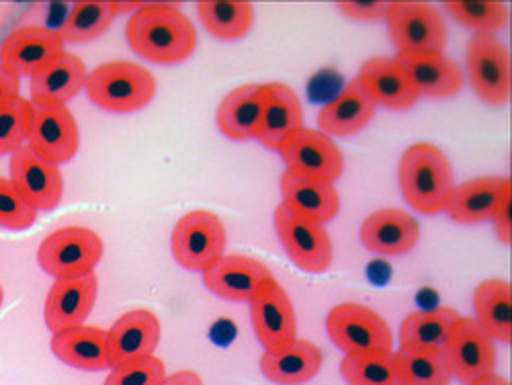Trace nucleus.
I'll return each mask as SVG.
<instances>
[{"label": "nucleus", "instance_id": "f257e3e1", "mask_svg": "<svg viewBox=\"0 0 512 385\" xmlns=\"http://www.w3.org/2000/svg\"><path fill=\"white\" fill-rule=\"evenodd\" d=\"M125 37L138 56L162 66L185 62L197 48L195 25L175 5H142L127 21Z\"/></svg>", "mask_w": 512, "mask_h": 385}, {"label": "nucleus", "instance_id": "b1692460", "mask_svg": "<svg viewBox=\"0 0 512 385\" xmlns=\"http://www.w3.org/2000/svg\"><path fill=\"white\" fill-rule=\"evenodd\" d=\"M377 105L367 95L359 78H353L347 89L318 113L320 132L328 138H347L359 134L373 119Z\"/></svg>", "mask_w": 512, "mask_h": 385}, {"label": "nucleus", "instance_id": "9d476101", "mask_svg": "<svg viewBox=\"0 0 512 385\" xmlns=\"http://www.w3.org/2000/svg\"><path fill=\"white\" fill-rule=\"evenodd\" d=\"M279 154L289 173L316 181L334 183L345 170V156L336 142L308 127L291 134L279 148Z\"/></svg>", "mask_w": 512, "mask_h": 385}, {"label": "nucleus", "instance_id": "9b49d317", "mask_svg": "<svg viewBox=\"0 0 512 385\" xmlns=\"http://www.w3.org/2000/svg\"><path fill=\"white\" fill-rule=\"evenodd\" d=\"M445 353L453 377L465 385H474L496 369V340L474 318H459Z\"/></svg>", "mask_w": 512, "mask_h": 385}, {"label": "nucleus", "instance_id": "2eb2a0df", "mask_svg": "<svg viewBox=\"0 0 512 385\" xmlns=\"http://www.w3.org/2000/svg\"><path fill=\"white\" fill-rule=\"evenodd\" d=\"M248 304L254 334L265 351L281 349L297 338L293 304L277 279L267 283Z\"/></svg>", "mask_w": 512, "mask_h": 385}, {"label": "nucleus", "instance_id": "412c9836", "mask_svg": "<svg viewBox=\"0 0 512 385\" xmlns=\"http://www.w3.org/2000/svg\"><path fill=\"white\" fill-rule=\"evenodd\" d=\"M420 238V226L414 216L398 207L377 209L361 224V242L377 254L402 256L410 252Z\"/></svg>", "mask_w": 512, "mask_h": 385}, {"label": "nucleus", "instance_id": "58836bf2", "mask_svg": "<svg viewBox=\"0 0 512 385\" xmlns=\"http://www.w3.org/2000/svg\"><path fill=\"white\" fill-rule=\"evenodd\" d=\"M37 220V209L31 207L11 179L0 177V226L7 230H27Z\"/></svg>", "mask_w": 512, "mask_h": 385}, {"label": "nucleus", "instance_id": "423d86ee", "mask_svg": "<svg viewBox=\"0 0 512 385\" xmlns=\"http://www.w3.org/2000/svg\"><path fill=\"white\" fill-rule=\"evenodd\" d=\"M465 70L474 93L492 107H502L512 97L510 54L492 33H476L465 50Z\"/></svg>", "mask_w": 512, "mask_h": 385}, {"label": "nucleus", "instance_id": "39448f33", "mask_svg": "<svg viewBox=\"0 0 512 385\" xmlns=\"http://www.w3.org/2000/svg\"><path fill=\"white\" fill-rule=\"evenodd\" d=\"M226 226L213 211L197 209L183 216L170 236L175 261L187 271H207L226 254Z\"/></svg>", "mask_w": 512, "mask_h": 385}, {"label": "nucleus", "instance_id": "7ed1b4c3", "mask_svg": "<svg viewBox=\"0 0 512 385\" xmlns=\"http://www.w3.org/2000/svg\"><path fill=\"white\" fill-rule=\"evenodd\" d=\"M84 91L105 111L134 113L154 99L156 78L134 62H105L89 72Z\"/></svg>", "mask_w": 512, "mask_h": 385}, {"label": "nucleus", "instance_id": "cd10ccee", "mask_svg": "<svg viewBox=\"0 0 512 385\" xmlns=\"http://www.w3.org/2000/svg\"><path fill=\"white\" fill-rule=\"evenodd\" d=\"M263 115V84H242L230 91L218 107V125L226 138L256 140Z\"/></svg>", "mask_w": 512, "mask_h": 385}, {"label": "nucleus", "instance_id": "c85d7f7f", "mask_svg": "<svg viewBox=\"0 0 512 385\" xmlns=\"http://www.w3.org/2000/svg\"><path fill=\"white\" fill-rule=\"evenodd\" d=\"M504 181L506 177H480L453 187L445 213L457 224L488 222Z\"/></svg>", "mask_w": 512, "mask_h": 385}, {"label": "nucleus", "instance_id": "f03ea898", "mask_svg": "<svg viewBox=\"0 0 512 385\" xmlns=\"http://www.w3.org/2000/svg\"><path fill=\"white\" fill-rule=\"evenodd\" d=\"M398 181L408 205L424 216L445 211L455 187L449 158L443 150L426 142H418L404 152L398 168Z\"/></svg>", "mask_w": 512, "mask_h": 385}, {"label": "nucleus", "instance_id": "5701e85b", "mask_svg": "<svg viewBox=\"0 0 512 385\" xmlns=\"http://www.w3.org/2000/svg\"><path fill=\"white\" fill-rule=\"evenodd\" d=\"M87 76L89 70L78 56L62 52L58 58L31 76V103L66 105L84 89Z\"/></svg>", "mask_w": 512, "mask_h": 385}, {"label": "nucleus", "instance_id": "dca6fc26", "mask_svg": "<svg viewBox=\"0 0 512 385\" xmlns=\"http://www.w3.org/2000/svg\"><path fill=\"white\" fill-rule=\"evenodd\" d=\"M99 293V279L95 273L56 279L46 297V326L56 334L68 328H76L91 316Z\"/></svg>", "mask_w": 512, "mask_h": 385}, {"label": "nucleus", "instance_id": "a18cd8bd", "mask_svg": "<svg viewBox=\"0 0 512 385\" xmlns=\"http://www.w3.org/2000/svg\"><path fill=\"white\" fill-rule=\"evenodd\" d=\"M3 302H5V291L0 287V306H3Z\"/></svg>", "mask_w": 512, "mask_h": 385}, {"label": "nucleus", "instance_id": "6e6552de", "mask_svg": "<svg viewBox=\"0 0 512 385\" xmlns=\"http://www.w3.org/2000/svg\"><path fill=\"white\" fill-rule=\"evenodd\" d=\"M275 230L295 267L304 273H324L332 263V238L324 224L300 216L287 205L275 207Z\"/></svg>", "mask_w": 512, "mask_h": 385}, {"label": "nucleus", "instance_id": "f8f14e48", "mask_svg": "<svg viewBox=\"0 0 512 385\" xmlns=\"http://www.w3.org/2000/svg\"><path fill=\"white\" fill-rule=\"evenodd\" d=\"M11 183L37 211H52L64 197L60 166L41 158L27 144L11 154Z\"/></svg>", "mask_w": 512, "mask_h": 385}, {"label": "nucleus", "instance_id": "c03bdc74", "mask_svg": "<svg viewBox=\"0 0 512 385\" xmlns=\"http://www.w3.org/2000/svg\"><path fill=\"white\" fill-rule=\"evenodd\" d=\"M474 385H510V381H506L504 377H500V375L492 373V375H488V377H484V379L476 381Z\"/></svg>", "mask_w": 512, "mask_h": 385}, {"label": "nucleus", "instance_id": "7c9ffc66", "mask_svg": "<svg viewBox=\"0 0 512 385\" xmlns=\"http://www.w3.org/2000/svg\"><path fill=\"white\" fill-rule=\"evenodd\" d=\"M457 322L459 314L451 308L414 312L400 326V347L445 349Z\"/></svg>", "mask_w": 512, "mask_h": 385}, {"label": "nucleus", "instance_id": "473e14b6", "mask_svg": "<svg viewBox=\"0 0 512 385\" xmlns=\"http://www.w3.org/2000/svg\"><path fill=\"white\" fill-rule=\"evenodd\" d=\"M340 375L349 385H406L394 351L345 355Z\"/></svg>", "mask_w": 512, "mask_h": 385}, {"label": "nucleus", "instance_id": "f3484780", "mask_svg": "<svg viewBox=\"0 0 512 385\" xmlns=\"http://www.w3.org/2000/svg\"><path fill=\"white\" fill-rule=\"evenodd\" d=\"M64 50V41L58 31L50 27L29 25L15 29L0 48V64L13 74L33 76L48 62L58 58Z\"/></svg>", "mask_w": 512, "mask_h": 385}, {"label": "nucleus", "instance_id": "37998d69", "mask_svg": "<svg viewBox=\"0 0 512 385\" xmlns=\"http://www.w3.org/2000/svg\"><path fill=\"white\" fill-rule=\"evenodd\" d=\"M160 385H203V381L195 371H179L173 375H166Z\"/></svg>", "mask_w": 512, "mask_h": 385}, {"label": "nucleus", "instance_id": "ea45409f", "mask_svg": "<svg viewBox=\"0 0 512 385\" xmlns=\"http://www.w3.org/2000/svg\"><path fill=\"white\" fill-rule=\"evenodd\" d=\"M338 11L355 21H379L386 19L392 3L383 0H347V3H336Z\"/></svg>", "mask_w": 512, "mask_h": 385}, {"label": "nucleus", "instance_id": "4c0bfd02", "mask_svg": "<svg viewBox=\"0 0 512 385\" xmlns=\"http://www.w3.org/2000/svg\"><path fill=\"white\" fill-rule=\"evenodd\" d=\"M164 377V363L156 355H150L111 367L105 385H160Z\"/></svg>", "mask_w": 512, "mask_h": 385}, {"label": "nucleus", "instance_id": "f704fd0d", "mask_svg": "<svg viewBox=\"0 0 512 385\" xmlns=\"http://www.w3.org/2000/svg\"><path fill=\"white\" fill-rule=\"evenodd\" d=\"M113 3L107 0H82L74 3L66 21L60 25L58 35L64 44H87L101 37L113 23Z\"/></svg>", "mask_w": 512, "mask_h": 385}, {"label": "nucleus", "instance_id": "4be33fe9", "mask_svg": "<svg viewBox=\"0 0 512 385\" xmlns=\"http://www.w3.org/2000/svg\"><path fill=\"white\" fill-rule=\"evenodd\" d=\"M396 60L408 72L420 97L447 99L461 91L463 72L445 52L398 54Z\"/></svg>", "mask_w": 512, "mask_h": 385}, {"label": "nucleus", "instance_id": "aec40b11", "mask_svg": "<svg viewBox=\"0 0 512 385\" xmlns=\"http://www.w3.org/2000/svg\"><path fill=\"white\" fill-rule=\"evenodd\" d=\"M375 105L392 111L412 109L420 95L396 58H371L357 76Z\"/></svg>", "mask_w": 512, "mask_h": 385}, {"label": "nucleus", "instance_id": "c9c22d12", "mask_svg": "<svg viewBox=\"0 0 512 385\" xmlns=\"http://www.w3.org/2000/svg\"><path fill=\"white\" fill-rule=\"evenodd\" d=\"M449 15L476 33H496L508 23V9L500 0H449Z\"/></svg>", "mask_w": 512, "mask_h": 385}, {"label": "nucleus", "instance_id": "2f4dec72", "mask_svg": "<svg viewBox=\"0 0 512 385\" xmlns=\"http://www.w3.org/2000/svg\"><path fill=\"white\" fill-rule=\"evenodd\" d=\"M197 15L207 33L222 41L242 39L254 21V9L244 0H201Z\"/></svg>", "mask_w": 512, "mask_h": 385}, {"label": "nucleus", "instance_id": "ddd939ff", "mask_svg": "<svg viewBox=\"0 0 512 385\" xmlns=\"http://www.w3.org/2000/svg\"><path fill=\"white\" fill-rule=\"evenodd\" d=\"M27 146L54 164L70 162L80 146L78 123L66 105H33Z\"/></svg>", "mask_w": 512, "mask_h": 385}, {"label": "nucleus", "instance_id": "6ab92c4d", "mask_svg": "<svg viewBox=\"0 0 512 385\" xmlns=\"http://www.w3.org/2000/svg\"><path fill=\"white\" fill-rule=\"evenodd\" d=\"M160 320L150 310H132L123 314L107 330V353L111 367L154 355L160 342Z\"/></svg>", "mask_w": 512, "mask_h": 385}, {"label": "nucleus", "instance_id": "20e7f679", "mask_svg": "<svg viewBox=\"0 0 512 385\" xmlns=\"http://www.w3.org/2000/svg\"><path fill=\"white\" fill-rule=\"evenodd\" d=\"M101 236L82 226H66L52 232L37 250V263L54 279H74L95 273L103 259Z\"/></svg>", "mask_w": 512, "mask_h": 385}, {"label": "nucleus", "instance_id": "4468645a", "mask_svg": "<svg viewBox=\"0 0 512 385\" xmlns=\"http://www.w3.org/2000/svg\"><path fill=\"white\" fill-rule=\"evenodd\" d=\"M201 275L205 287L213 295L238 304H248L267 283L275 281L267 265L244 254H224L216 265H211Z\"/></svg>", "mask_w": 512, "mask_h": 385}, {"label": "nucleus", "instance_id": "c756f323", "mask_svg": "<svg viewBox=\"0 0 512 385\" xmlns=\"http://www.w3.org/2000/svg\"><path fill=\"white\" fill-rule=\"evenodd\" d=\"M476 322L494 338L512 340V285L502 279H488L474 293Z\"/></svg>", "mask_w": 512, "mask_h": 385}, {"label": "nucleus", "instance_id": "0eeeda50", "mask_svg": "<svg viewBox=\"0 0 512 385\" xmlns=\"http://www.w3.org/2000/svg\"><path fill=\"white\" fill-rule=\"evenodd\" d=\"M386 23L398 54L445 52L447 25L441 11L433 5L398 0L392 3Z\"/></svg>", "mask_w": 512, "mask_h": 385}, {"label": "nucleus", "instance_id": "a19ab883", "mask_svg": "<svg viewBox=\"0 0 512 385\" xmlns=\"http://www.w3.org/2000/svg\"><path fill=\"white\" fill-rule=\"evenodd\" d=\"M510 203H512V181L510 177L504 181V187L498 195L496 207L492 211V224H494V232L496 236L504 242L510 244L512 242V220H510Z\"/></svg>", "mask_w": 512, "mask_h": 385}, {"label": "nucleus", "instance_id": "79ce46f5", "mask_svg": "<svg viewBox=\"0 0 512 385\" xmlns=\"http://www.w3.org/2000/svg\"><path fill=\"white\" fill-rule=\"evenodd\" d=\"M21 97V80L9 68L0 64V109L9 107Z\"/></svg>", "mask_w": 512, "mask_h": 385}, {"label": "nucleus", "instance_id": "393cba45", "mask_svg": "<svg viewBox=\"0 0 512 385\" xmlns=\"http://www.w3.org/2000/svg\"><path fill=\"white\" fill-rule=\"evenodd\" d=\"M322 361V351L314 342L295 338L281 349L265 351L261 371L277 385H304L320 373Z\"/></svg>", "mask_w": 512, "mask_h": 385}, {"label": "nucleus", "instance_id": "1a4fd4ad", "mask_svg": "<svg viewBox=\"0 0 512 385\" xmlns=\"http://www.w3.org/2000/svg\"><path fill=\"white\" fill-rule=\"evenodd\" d=\"M326 328L334 345L345 355L392 351L394 334L377 312L361 304H338L326 318Z\"/></svg>", "mask_w": 512, "mask_h": 385}, {"label": "nucleus", "instance_id": "72a5a7b5", "mask_svg": "<svg viewBox=\"0 0 512 385\" xmlns=\"http://www.w3.org/2000/svg\"><path fill=\"white\" fill-rule=\"evenodd\" d=\"M396 359L406 385H449L453 379L445 349L400 347Z\"/></svg>", "mask_w": 512, "mask_h": 385}, {"label": "nucleus", "instance_id": "e433bc0d", "mask_svg": "<svg viewBox=\"0 0 512 385\" xmlns=\"http://www.w3.org/2000/svg\"><path fill=\"white\" fill-rule=\"evenodd\" d=\"M33 121V103L19 97L9 107L0 109V156L13 154L25 146Z\"/></svg>", "mask_w": 512, "mask_h": 385}, {"label": "nucleus", "instance_id": "a878e982", "mask_svg": "<svg viewBox=\"0 0 512 385\" xmlns=\"http://www.w3.org/2000/svg\"><path fill=\"white\" fill-rule=\"evenodd\" d=\"M281 203L304 218L326 224L338 216L340 195L334 183L308 179L287 170L281 177Z\"/></svg>", "mask_w": 512, "mask_h": 385}, {"label": "nucleus", "instance_id": "bb28decb", "mask_svg": "<svg viewBox=\"0 0 512 385\" xmlns=\"http://www.w3.org/2000/svg\"><path fill=\"white\" fill-rule=\"evenodd\" d=\"M54 355L82 371H103L111 369L109 353H107V330L97 326H76L52 336Z\"/></svg>", "mask_w": 512, "mask_h": 385}, {"label": "nucleus", "instance_id": "a211bd4d", "mask_svg": "<svg viewBox=\"0 0 512 385\" xmlns=\"http://www.w3.org/2000/svg\"><path fill=\"white\" fill-rule=\"evenodd\" d=\"M302 127L304 109L295 91L283 82L263 84V115L256 140L265 148L279 152L283 142Z\"/></svg>", "mask_w": 512, "mask_h": 385}]
</instances>
